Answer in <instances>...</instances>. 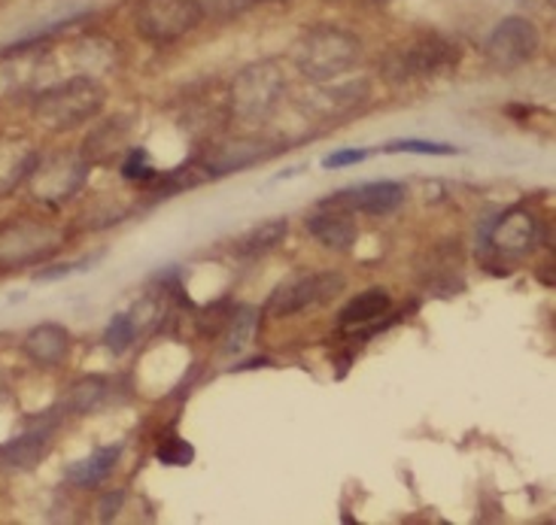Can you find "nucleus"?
<instances>
[{
	"label": "nucleus",
	"instance_id": "nucleus-22",
	"mask_svg": "<svg viewBox=\"0 0 556 525\" xmlns=\"http://www.w3.org/2000/svg\"><path fill=\"white\" fill-rule=\"evenodd\" d=\"M198 3H201V13L207 18H219V22L238 18L250 7H256V0H198Z\"/></svg>",
	"mask_w": 556,
	"mask_h": 525
},
{
	"label": "nucleus",
	"instance_id": "nucleus-18",
	"mask_svg": "<svg viewBox=\"0 0 556 525\" xmlns=\"http://www.w3.org/2000/svg\"><path fill=\"white\" fill-rule=\"evenodd\" d=\"M106 395V376L89 374L83 376L79 383H74V389H71V398H67V407H71V413L76 417H89L94 407L101 405V398Z\"/></svg>",
	"mask_w": 556,
	"mask_h": 525
},
{
	"label": "nucleus",
	"instance_id": "nucleus-16",
	"mask_svg": "<svg viewBox=\"0 0 556 525\" xmlns=\"http://www.w3.org/2000/svg\"><path fill=\"white\" fill-rule=\"evenodd\" d=\"M390 292L387 289H368L353 300H346L341 310V325H365V322H377L380 316L390 310Z\"/></svg>",
	"mask_w": 556,
	"mask_h": 525
},
{
	"label": "nucleus",
	"instance_id": "nucleus-25",
	"mask_svg": "<svg viewBox=\"0 0 556 525\" xmlns=\"http://www.w3.org/2000/svg\"><path fill=\"white\" fill-rule=\"evenodd\" d=\"M368 158H371V152L368 150H338L323 158V167H326V170H338V167L359 165V162H368Z\"/></svg>",
	"mask_w": 556,
	"mask_h": 525
},
{
	"label": "nucleus",
	"instance_id": "nucleus-12",
	"mask_svg": "<svg viewBox=\"0 0 556 525\" xmlns=\"http://www.w3.org/2000/svg\"><path fill=\"white\" fill-rule=\"evenodd\" d=\"M307 231L331 253H350L359 238V228L344 210H316L314 216H307Z\"/></svg>",
	"mask_w": 556,
	"mask_h": 525
},
{
	"label": "nucleus",
	"instance_id": "nucleus-24",
	"mask_svg": "<svg viewBox=\"0 0 556 525\" xmlns=\"http://www.w3.org/2000/svg\"><path fill=\"white\" fill-rule=\"evenodd\" d=\"M122 177L135 182H147V180H155L159 174H155V167L150 165V155H147V152L131 150L128 152V158L122 162Z\"/></svg>",
	"mask_w": 556,
	"mask_h": 525
},
{
	"label": "nucleus",
	"instance_id": "nucleus-19",
	"mask_svg": "<svg viewBox=\"0 0 556 525\" xmlns=\"http://www.w3.org/2000/svg\"><path fill=\"white\" fill-rule=\"evenodd\" d=\"M256 331V310L253 307H241L228 316V331H226V353H238L243 346L250 344Z\"/></svg>",
	"mask_w": 556,
	"mask_h": 525
},
{
	"label": "nucleus",
	"instance_id": "nucleus-1",
	"mask_svg": "<svg viewBox=\"0 0 556 525\" xmlns=\"http://www.w3.org/2000/svg\"><path fill=\"white\" fill-rule=\"evenodd\" d=\"M362 59V40L346 28L316 25L304 30L295 43V67L304 79L326 86L338 76L350 74Z\"/></svg>",
	"mask_w": 556,
	"mask_h": 525
},
{
	"label": "nucleus",
	"instance_id": "nucleus-5",
	"mask_svg": "<svg viewBox=\"0 0 556 525\" xmlns=\"http://www.w3.org/2000/svg\"><path fill=\"white\" fill-rule=\"evenodd\" d=\"M198 0H140L135 10V28L150 43H177L201 25Z\"/></svg>",
	"mask_w": 556,
	"mask_h": 525
},
{
	"label": "nucleus",
	"instance_id": "nucleus-8",
	"mask_svg": "<svg viewBox=\"0 0 556 525\" xmlns=\"http://www.w3.org/2000/svg\"><path fill=\"white\" fill-rule=\"evenodd\" d=\"M344 273H338V270L307 273L295 283L280 285L265 304V313L274 316V319H283V316H295L307 307H316V304H329L331 298H338L344 292Z\"/></svg>",
	"mask_w": 556,
	"mask_h": 525
},
{
	"label": "nucleus",
	"instance_id": "nucleus-21",
	"mask_svg": "<svg viewBox=\"0 0 556 525\" xmlns=\"http://www.w3.org/2000/svg\"><path fill=\"white\" fill-rule=\"evenodd\" d=\"M155 456H159L162 465L186 468L192 465V459H195V447H192L189 440H182V437H165V440L159 444Z\"/></svg>",
	"mask_w": 556,
	"mask_h": 525
},
{
	"label": "nucleus",
	"instance_id": "nucleus-14",
	"mask_svg": "<svg viewBox=\"0 0 556 525\" xmlns=\"http://www.w3.org/2000/svg\"><path fill=\"white\" fill-rule=\"evenodd\" d=\"M119 452V444L94 450L91 456H86V459H79V462H74V465L67 468V481L74 483V486H79V489H94V486H101V483L113 474Z\"/></svg>",
	"mask_w": 556,
	"mask_h": 525
},
{
	"label": "nucleus",
	"instance_id": "nucleus-3",
	"mask_svg": "<svg viewBox=\"0 0 556 525\" xmlns=\"http://www.w3.org/2000/svg\"><path fill=\"white\" fill-rule=\"evenodd\" d=\"M286 91V76L277 67V61H258L243 67L235 76L231 89H228V106L231 116L243 121H262L271 116L274 106L280 104Z\"/></svg>",
	"mask_w": 556,
	"mask_h": 525
},
{
	"label": "nucleus",
	"instance_id": "nucleus-4",
	"mask_svg": "<svg viewBox=\"0 0 556 525\" xmlns=\"http://www.w3.org/2000/svg\"><path fill=\"white\" fill-rule=\"evenodd\" d=\"M459 64V49L438 37V34H420L405 46H395L383 59V76L392 82H405L414 76L451 74Z\"/></svg>",
	"mask_w": 556,
	"mask_h": 525
},
{
	"label": "nucleus",
	"instance_id": "nucleus-7",
	"mask_svg": "<svg viewBox=\"0 0 556 525\" xmlns=\"http://www.w3.org/2000/svg\"><path fill=\"white\" fill-rule=\"evenodd\" d=\"M539 43H542L539 28H535L529 18H523V15H508V18H502L496 28H493V34L486 37L483 55H486V64H490L493 71L508 74V71H517V67H523L527 61L535 59Z\"/></svg>",
	"mask_w": 556,
	"mask_h": 525
},
{
	"label": "nucleus",
	"instance_id": "nucleus-23",
	"mask_svg": "<svg viewBox=\"0 0 556 525\" xmlns=\"http://www.w3.org/2000/svg\"><path fill=\"white\" fill-rule=\"evenodd\" d=\"M383 152H414V155H459L451 143H432V140H395L387 143Z\"/></svg>",
	"mask_w": 556,
	"mask_h": 525
},
{
	"label": "nucleus",
	"instance_id": "nucleus-15",
	"mask_svg": "<svg viewBox=\"0 0 556 525\" xmlns=\"http://www.w3.org/2000/svg\"><path fill=\"white\" fill-rule=\"evenodd\" d=\"M265 155H271V150L265 143H256V140L228 143V146H219V150L213 152V158H207V170H211L213 177H226V174H235L241 167L256 165Z\"/></svg>",
	"mask_w": 556,
	"mask_h": 525
},
{
	"label": "nucleus",
	"instance_id": "nucleus-26",
	"mask_svg": "<svg viewBox=\"0 0 556 525\" xmlns=\"http://www.w3.org/2000/svg\"><path fill=\"white\" fill-rule=\"evenodd\" d=\"M122 501H125V492H113V496H106L101 501V520H113L116 511L122 508Z\"/></svg>",
	"mask_w": 556,
	"mask_h": 525
},
{
	"label": "nucleus",
	"instance_id": "nucleus-9",
	"mask_svg": "<svg viewBox=\"0 0 556 525\" xmlns=\"http://www.w3.org/2000/svg\"><path fill=\"white\" fill-rule=\"evenodd\" d=\"M405 201V185L392 180H377L356 185V189H344L334 195L319 201V210H344V213H365V216H387L395 213Z\"/></svg>",
	"mask_w": 556,
	"mask_h": 525
},
{
	"label": "nucleus",
	"instance_id": "nucleus-10",
	"mask_svg": "<svg viewBox=\"0 0 556 525\" xmlns=\"http://www.w3.org/2000/svg\"><path fill=\"white\" fill-rule=\"evenodd\" d=\"M490 246L505 256H527L539 246V219L527 210H508L490 228Z\"/></svg>",
	"mask_w": 556,
	"mask_h": 525
},
{
	"label": "nucleus",
	"instance_id": "nucleus-17",
	"mask_svg": "<svg viewBox=\"0 0 556 525\" xmlns=\"http://www.w3.org/2000/svg\"><path fill=\"white\" fill-rule=\"evenodd\" d=\"M286 231H289V222H286V219H265V222H258L256 228H250L241 241H238L235 249H238V256L256 258L283 241Z\"/></svg>",
	"mask_w": 556,
	"mask_h": 525
},
{
	"label": "nucleus",
	"instance_id": "nucleus-2",
	"mask_svg": "<svg viewBox=\"0 0 556 525\" xmlns=\"http://www.w3.org/2000/svg\"><path fill=\"white\" fill-rule=\"evenodd\" d=\"M106 104V89L91 76H71L37 94L34 119L49 131H74L91 121Z\"/></svg>",
	"mask_w": 556,
	"mask_h": 525
},
{
	"label": "nucleus",
	"instance_id": "nucleus-11",
	"mask_svg": "<svg viewBox=\"0 0 556 525\" xmlns=\"http://www.w3.org/2000/svg\"><path fill=\"white\" fill-rule=\"evenodd\" d=\"M22 349L37 368H59L71 353V331L59 322H40L25 334Z\"/></svg>",
	"mask_w": 556,
	"mask_h": 525
},
{
	"label": "nucleus",
	"instance_id": "nucleus-6",
	"mask_svg": "<svg viewBox=\"0 0 556 525\" xmlns=\"http://www.w3.org/2000/svg\"><path fill=\"white\" fill-rule=\"evenodd\" d=\"M64 234L59 228L34 222V219H15L0 226V268H28L40 265L52 253H59Z\"/></svg>",
	"mask_w": 556,
	"mask_h": 525
},
{
	"label": "nucleus",
	"instance_id": "nucleus-20",
	"mask_svg": "<svg viewBox=\"0 0 556 525\" xmlns=\"http://www.w3.org/2000/svg\"><path fill=\"white\" fill-rule=\"evenodd\" d=\"M135 337H137V325H135V319H131V313H119V316H113V322L106 325L104 344L113 356H122V353H128V349H131Z\"/></svg>",
	"mask_w": 556,
	"mask_h": 525
},
{
	"label": "nucleus",
	"instance_id": "nucleus-13",
	"mask_svg": "<svg viewBox=\"0 0 556 525\" xmlns=\"http://www.w3.org/2000/svg\"><path fill=\"white\" fill-rule=\"evenodd\" d=\"M49 440L52 435L49 432H40V428H28L25 435L13 437L10 444L0 447V465L3 468H18V471H30V468L40 465V459L49 450Z\"/></svg>",
	"mask_w": 556,
	"mask_h": 525
},
{
	"label": "nucleus",
	"instance_id": "nucleus-27",
	"mask_svg": "<svg viewBox=\"0 0 556 525\" xmlns=\"http://www.w3.org/2000/svg\"><path fill=\"white\" fill-rule=\"evenodd\" d=\"M0 398H3V376H0Z\"/></svg>",
	"mask_w": 556,
	"mask_h": 525
}]
</instances>
